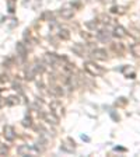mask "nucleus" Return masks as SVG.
I'll return each instance as SVG.
<instances>
[{
	"label": "nucleus",
	"instance_id": "nucleus-6",
	"mask_svg": "<svg viewBox=\"0 0 140 157\" xmlns=\"http://www.w3.org/2000/svg\"><path fill=\"white\" fill-rule=\"evenodd\" d=\"M59 14H60V17H62V18L69 20V18H72V17L74 16V9H73V7H70V6H66V7H63V9H60Z\"/></svg>",
	"mask_w": 140,
	"mask_h": 157
},
{
	"label": "nucleus",
	"instance_id": "nucleus-14",
	"mask_svg": "<svg viewBox=\"0 0 140 157\" xmlns=\"http://www.w3.org/2000/svg\"><path fill=\"white\" fill-rule=\"evenodd\" d=\"M131 53L134 58H140V44H133L131 46Z\"/></svg>",
	"mask_w": 140,
	"mask_h": 157
},
{
	"label": "nucleus",
	"instance_id": "nucleus-3",
	"mask_svg": "<svg viewBox=\"0 0 140 157\" xmlns=\"http://www.w3.org/2000/svg\"><path fill=\"white\" fill-rule=\"evenodd\" d=\"M51 111H52L58 118H60L65 115V107L62 105L60 101H52L51 102Z\"/></svg>",
	"mask_w": 140,
	"mask_h": 157
},
{
	"label": "nucleus",
	"instance_id": "nucleus-12",
	"mask_svg": "<svg viewBox=\"0 0 140 157\" xmlns=\"http://www.w3.org/2000/svg\"><path fill=\"white\" fill-rule=\"evenodd\" d=\"M16 49H17V55H20V58L21 59H25V56H27V49H25V46H24V44H17V46H16Z\"/></svg>",
	"mask_w": 140,
	"mask_h": 157
},
{
	"label": "nucleus",
	"instance_id": "nucleus-7",
	"mask_svg": "<svg viewBox=\"0 0 140 157\" xmlns=\"http://www.w3.org/2000/svg\"><path fill=\"white\" fill-rule=\"evenodd\" d=\"M44 119H45V122L49 125H58V122H59V118L56 117L52 111L45 112V114H44Z\"/></svg>",
	"mask_w": 140,
	"mask_h": 157
},
{
	"label": "nucleus",
	"instance_id": "nucleus-17",
	"mask_svg": "<svg viewBox=\"0 0 140 157\" xmlns=\"http://www.w3.org/2000/svg\"><path fill=\"white\" fill-rule=\"evenodd\" d=\"M51 91H52L53 94H56V95H63V90L60 87H58V86H53V87L51 88Z\"/></svg>",
	"mask_w": 140,
	"mask_h": 157
},
{
	"label": "nucleus",
	"instance_id": "nucleus-16",
	"mask_svg": "<svg viewBox=\"0 0 140 157\" xmlns=\"http://www.w3.org/2000/svg\"><path fill=\"white\" fill-rule=\"evenodd\" d=\"M59 38L65 39V41L70 38V33H69V29H60V31H59Z\"/></svg>",
	"mask_w": 140,
	"mask_h": 157
},
{
	"label": "nucleus",
	"instance_id": "nucleus-13",
	"mask_svg": "<svg viewBox=\"0 0 140 157\" xmlns=\"http://www.w3.org/2000/svg\"><path fill=\"white\" fill-rule=\"evenodd\" d=\"M112 51H114L115 53H118V55H123V52H125V48H123V45L122 44H112Z\"/></svg>",
	"mask_w": 140,
	"mask_h": 157
},
{
	"label": "nucleus",
	"instance_id": "nucleus-9",
	"mask_svg": "<svg viewBox=\"0 0 140 157\" xmlns=\"http://www.w3.org/2000/svg\"><path fill=\"white\" fill-rule=\"evenodd\" d=\"M112 35L116 36V38H123V36L127 35V33H126V29H125L122 25H116L114 28V33H112Z\"/></svg>",
	"mask_w": 140,
	"mask_h": 157
},
{
	"label": "nucleus",
	"instance_id": "nucleus-2",
	"mask_svg": "<svg viewBox=\"0 0 140 157\" xmlns=\"http://www.w3.org/2000/svg\"><path fill=\"white\" fill-rule=\"evenodd\" d=\"M84 70L88 73V75L94 76V77L104 75V69H102L101 66H98L95 62H85L84 63Z\"/></svg>",
	"mask_w": 140,
	"mask_h": 157
},
{
	"label": "nucleus",
	"instance_id": "nucleus-4",
	"mask_svg": "<svg viewBox=\"0 0 140 157\" xmlns=\"http://www.w3.org/2000/svg\"><path fill=\"white\" fill-rule=\"evenodd\" d=\"M60 60H62V59L59 58L58 55H55V53H45V56H44V62L51 66H56Z\"/></svg>",
	"mask_w": 140,
	"mask_h": 157
},
{
	"label": "nucleus",
	"instance_id": "nucleus-15",
	"mask_svg": "<svg viewBox=\"0 0 140 157\" xmlns=\"http://www.w3.org/2000/svg\"><path fill=\"white\" fill-rule=\"evenodd\" d=\"M17 151H18L20 156H28V154L31 153V147H28V144H25V146H20Z\"/></svg>",
	"mask_w": 140,
	"mask_h": 157
},
{
	"label": "nucleus",
	"instance_id": "nucleus-18",
	"mask_svg": "<svg viewBox=\"0 0 140 157\" xmlns=\"http://www.w3.org/2000/svg\"><path fill=\"white\" fill-rule=\"evenodd\" d=\"M9 10H10V13H13V11H14V3H13V0H9Z\"/></svg>",
	"mask_w": 140,
	"mask_h": 157
},
{
	"label": "nucleus",
	"instance_id": "nucleus-11",
	"mask_svg": "<svg viewBox=\"0 0 140 157\" xmlns=\"http://www.w3.org/2000/svg\"><path fill=\"white\" fill-rule=\"evenodd\" d=\"M66 83H67V86H69V88L70 90H74V88H77V86H78V82H77V77L76 76H69L67 78H66Z\"/></svg>",
	"mask_w": 140,
	"mask_h": 157
},
{
	"label": "nucleus",
	"instance_id": "nucleus-5",
	"mask_svg": "<svg viewBox=\"0 0 140 157\" xmlns=\"http://www.w3.org/2000/svg\"><path fill=\"white\" fill-rule=\"evenodd\" d=\"M91 56L95 59V60H107L108 59V53L105 49H94L91 52Z\"/></svg>",
	"mask_w": 140,
	"mask_h": 157
},
{
	"label": "nucleus",
	"instance_id": "nucleus-19",
	"mask_svg": "<svg viewBox=\"0 0 140 157\" xmlns=\"http://www.w3.org/2000/svg\"><path fill=\"white\" fill-rule=\"evenodd\" d=\"M24 125H25V126H27V125H28V126L31 125V122H29V118H28V119H27V118L24 119Z\"/></svg>",
	"mask_w": 140,
	"mask_h": 157
},
{
	"label": "nucleus",
	"instance_id": "nucleus-1",
	"mask_svg": "<svg viewBox=\"0 0 140 157\" xmlns=\"http://www.w3.org/2000/svg\"><path fill=\"white\" fill-rule=\"evenodd\" d=\"M41 72H44V63L35 62L34 65L28 66V69L25 70V78L27 80H34V78L36 77V75Z\"/></svg>",
	"mask_w": 140,
	"mask_h": 157
},
{
	"label": "nucleus",
	"instance_id": "nucleus-10",
	"mask_svg": "<svg viewBox=\"0 0 140 157\" xmlns=\"http://www.w3.org/2000/svg\"><path fill=\"white\" fill-rule=\"evenodd\" d=\"M73 52L76 53V55H78V56H84L85 55V46L84 45H81V44H76V45H73Z\"/></svg>",
	"mask_w": 140,
	"mask_h": 157
},
{
	"label": "nucleus",
	"instance_id": "nucleus-8",
	"mask_svg": "<svg viewBox=\"0 0 140 157\" xmlns=\"http://www.w3.org/2000/svg\"><path fill=\"white\" fill-rule=\"evenodd\" d=\"M4 137H6V140L9 142H13L14 139H16V131H14L13 126H10V125H7V126H4Z\"/></svg>",
	"mask_w": 140,
	"mask_h": 157
}]
</instances>
